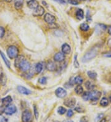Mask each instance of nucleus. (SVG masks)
I'll return each instance as SVG.
<instances>
[{
  "mask_svg": "<svg viewBox=\"0 0 111 122\" xmlns=\"http://www.w3.org/2000/svg\"><path fill=\"white\" fill-rule=\"evenodd\" d=\"M98 52V49L97 47H94L91 49L90 51L86 52V54L83 56L82 58V62H87L89 61H91L94 58L96 57Z\"/></svg>",
  "mask_w": 111,
  "mask_h": 122,
  "instance_id": "nucleus-1",
  "label": "nucleus"
},
{
  "mask_svg": "<svg viewBox=\"0 0 111 122\" xmlns=\"http://www.w3.org/2000/svg\"><path fill=\"white\" fill-rule=\"evenodd\" d=\"M19 49L16 46H10L7 49V54L10 59L16 58L19 55Z\"/></svg>",
  "mask_w": 111,
  "mask_h": 122,
  "instance_id": "nucleus-2",
  "label": "nucleus"
},
{
  "mask_svg": "<svg viewBox=\"0 0 111 122\" xmlns=\"http://www.w3.org/2000/svg\"><path fill=\"white\" fill-rule=\"evenodd\" d=\"M32 113L28 110H24L22 114V122H30L32 120Z\"/></svg>",
  "mask_w": 111,
  "mask_h": 122,
  "instance_id": "nucleus-3",
  "label": "nucleus"
},
{
  "mask_svg": "<svg viewBox=\"0 0 111 122\" xmlns=\"http://www.w3.org/2000/svg\"><path fill=\"white\" fill-rule=\"evenodd\" d=\"M101 96V92L99 91L95 90V91H90V100L91 101L97 102Z\"/></svg>",
  "mask_w": 111,
  "mask_h": 122,
  "instance_id": "nucleus-4",
  "label": "nucleus"
},
{
  "mask_svg": "<svg viewBox=\"0 0 111 122\" xmlns=\"http://www.w3.org/2000/svg\"><path fill=\"white\" fill-rule=\"evenodd\" d=\"M19 68L22 71L26 72V71H28L30 69V64L27 60L24 59L22 61V62L21 63V64H20Z\"/></svg>",
  "mask_w": 111,
  "mask_h": 122,
  "instance_id": "nucleus-5",
  "label": "nucleus"
},
{
  "mask_svg": "<svg viewBox=\"0 0 111 122\" xmlns=\"http://www.w3.org/2000/svg\"><path fill=\"white\" fill-rule=\"evenodd\" d=\"M17 108L14 105H9L5 109V113L7 115H11L16 112Z\"/></svg>",
  "mask_w": 111,
  "mask_h": 122,
  "instance_id": "nucleus-6",
  "label": "nucleus"
},
{
  "mask_svg": "<svg viewBox=\"0 0 111 122\" xmlns=\"http://www.w3.org/2000/svg\"><path fill=\"white\" fill-rule=\"evenodd\" d=\"M44 21L47 23L48 25L49 24H54V23H56V18L54 15H51V14L49 13H46L45 15H44Z\"/></svg>",
  "mask_w": 111,
  "mask_h": 122,
  "instance_id": "nucleus-7",
  "label": "nucleus"
},
{
  "mask_svg": "<svg viewBox=\"0 0 111 122\" xmlns=\"http://www.w3.org/2000/svg\"><path fill=\"white\" fill-rule=\"evenodd\" d=\"M55 94L59 98H64L67 96V91L62 88H58L55 91Z\"/></svg>",
  "mask_w": 111,
  "mask_h": 122,
  "instance_id": "nucleus-8",
  "label": "nucleus"
},
{
  "mask_svg": "<svg viewBox=\"0 0 111 122\" xmlns=\"http://www.w3.org/2000/svg\"><path fill=\"white\" fill-rule=\"evenodd\" d=\"M64 104L67 107L72 108V107L75 106L76 99L74 97H70V98L67 99L65 100V101L64 102Z\"/></svg>",
  "mask_w": 111,
  "mask_h": 122,
  "instance_id": "nucleus-9",
  "label": "nucleus"
},
{
  "mask_svg": "<svg viewBox=\"0 0 111 122\" xmlns=\"http://www.w3.org/2000/svg\"><path fill=\"white\" fill-rule=\"evenodd\" d=\"M44 9L42 6H40L37 8H36L33 12V15L35 17H40L44 14Z\"/></svg>",
  "mask_w": 111,
  "mask_h": 122,
  "instance_id": "nucleus-10",
  "label": "nucleus"
},
{
  "mask_svg": "<svg viewBox=\"0 0 111 122\" xmlns=\"http://www.w3.org/2000/svg\"><path fill=\"white\" fill-rule=\"evenodd\" d=\"M46 69L50 71H56L57 70V65L53 61H48L46 64Z\"/></svg>",
  "mask_w": 111,
  "mask_h": 122,
  "instance_id": "nucleus-11",
  "label": "nucleus"
},
{
  "mask_svg": "<svg viewBox=\"0 0 111 122\" xmlns=\"http://www.w3.org/2000/svg\"><path fill=\"white\" fill-rule=\"evenodd\" d=\"M65 58V54L62 52H58L54 56V60L56 62H62V61H64Z\"/></svg>",
  "mask_w": 111,
  "mask_h": 122,
  "instance_id": "nucleus-12",
  "label": "nucleus"
},
{
  "mask_svg": "<svg viewBox=\"0 0 111 122\" xmlns=\"http://www.w3.org/2000/svg\"><path fill=\"white\" fill-rule=\"evenodd\" d=\"M106 28L107 26L106 25L102 24H99L98 25H96L95 29H96V33H98V34H101L106 30Z\"/></svg>",
  "mask_w": 111,
  "mask_h": 122,
  "instance_id": "nucleus-13",
  "label": "nucleus"
},
{
  "mask_svg": "<svg viewBox=\"0 0 111 122\" xmlns=\"http://www.w3.org/2000/svg\"><path fill=\"white\" fill-rule=\"evenodd\" d=\"M27 6L30 9H35L39 6V3L37 0H30L27 2Z\"/></svg>",
  "mask_w": 111,
  "mask_h": 122,
  "instance_id": "nucleus-14",
  "label": "nucleus"
},
{
  "mask_svg": "<svg viewBox=\"0 0 111 122\" xmlns=\"http://www.w3.org/2000/svg\"><path fill=\"white\" fill-rule=\"evenodd\" d=\"M17 91L21 94H25V95H28V94H31V91H30L28 89L24 86H19L17 87Z\"/></svg>",
  "mask_w": 111,
  "mask_h": 122,
  "instance_id": "nucleus-15",
  "label": "nucleus"
},
{
  "mask_svg": "<svg viewBox=\"0 0 111 122\" xmlns=\"http://www.w3.org/2000/svg\"><path fill=\"white\" fill-rule=\"evenodd\" d=\"M12 101V97L10 96H7L5 97L4 98L2 99L1 100V102L3 106H8L9 105H10V104L11 103Z\"/></svg>",
  "mask_w": 111,
  "mask_h": 122,
  "instance_id": "nucleus-16",
  "label": "nucleus"
},
{
  "mask_svg": "<svg viewBox=\"0 0 111 122\" xmlns=\"http://www.w3.org/2000/svg\"><path fill=\"white\" fill-rule=\"evenodd\" d=\"M62 52L64 54H69L71 52V48L70 46L67 43H64V45H62Z\"/></svg>",
  "mask_w": 111,
  "mask_h": 122,
  "instance_id": "nucleus-17",
  "label": "nucleus"
},
{
  "mask_svg": "<svg viewBox=\"0 0 111 122\" xmlns=\"http://www.w3.org/2000/svg\"><path fill=\"white\" fill-rule=\"evenodd\" d=\"M76 17L78 20H82L84 18V12L81 9H79L76 11Z\"/></svg>",
  "mask_w": 111,
  "mask_h": 122,
  "instance_id": "nucleus-18",
  "label": "nucleus"
},
{
  "mask_svg": "<svg viewBox=\"0 0 111 122\" xmlns=\"http://www.w3.org/2000/svg\"><path fill=\"white\" fill-rule=\"evenodd\" d=\"M24 59H25V58H24V57L23 56H18L16 58V60H15V66L19 68L20 64Z\"/></svg>",
  "mask_w": 111,
  "mask_h": 122,
  "instance_id": "nucleus-19",
  "label": "nucleus"
},
{
  "mask_svg": "<svg viewBox=\"0 0 111 122\" xmlns=\"http://www.w3.org/2000/svg\"><path fill=\"white\" fill-rule=\"evenodd\" d=\"M75 92L78 95H81L83 94L84 91H83V87L81 86V85H77V86L75 88Z\"/></svg>",
  "mask_w": 111,
  "mask_h": 122,
  "instance_id": "nucleus-20",
  "label": "nucleus"
},
{
  "mask_svg": "<svg viewBox=\"0 0 111 122\" xmlns=\"http://www.w3.org/2000/svg\"><path fill=\"white\" fill-rule=\"evenodd\" d=\"M0 54H1V56L2 58H3V61H4V62H5V64L6 65V66H7L8 68H10V66H11L10 62L9 61V60L6 58V56H5V54L3 53V52H1V51H0Z\"/></svg>",
  "mask_w": 111,
  "mask_h": 122,
  "instance_id": "nucleus-21",
  "label": "nucleus"
},
{
  "mask_svg": "<svg viewBox=\"0 0 111 122\" xmlns=\"http://www.w3.org/2000/svg\"><path fill=\"white\" fill-rule=\"evenodd\" d=\"M85 86H86V89L88 90H90V91H91L95 88V85H94L91 81H87L85 83Z\"/></svg>",
  "mask_w": 111,
  "mask_h": 122,
  "instance_id": "nucleus-22",
  "label": "nucleus"
},
{
  "mask_svg": "<svg viewBox=\"0 0 111 122\" xmlns=\"http://www.w3.org/2000/svg\"><path fill=\"white\" fill-rule=\"evenodd\" d=\"M109 100L107 99V98L105 97H104L100 100V105H101L102 107H106L109 105Z\"/></svg>",
  "mask_w": 111,
  "mask_h": 122,
  "instance_id": "nucleus-23",
  "label": "nucleus"
},
{
  "mask_svg": "<svg viewBox=\"0 0 111 122\" xmlns=\"http://www.w3.org/2000/svg\"><path fill=\"white\" fill-rule=\"evenodd\" d=\"M43 64L41 62H38V64H37L35 66V71L37 73H41L43 70Z\"/></svg>",
  "mask_w": 111,
  "mask_h": 122,
  "instance_id": "nucleus-24",
  "label": "nucleus"
},
{
  "mask_svg": "<svg viewBox=\"0 0 111 122\" xmlns=\"http://www.w3.org/2000/svg\"><path fill=\"white\" fill-rule=\"evenodd\" d=\"M14 6L15 8L17 9V10L22 9V6H23V1H21V0H17V1L15 2Z\"/></svg>",
  "mask_w": 111,
  "mask_h": 122,
  "instance_id": "nucleus-25",
  "label": "nucleus"
},
{
  "mask_svg": "<svg viewBox=\"0 0 111 122\" xmlns=\"http://www.w3.org/2000/svg\"><path fill=\"white\" fill-rule=\"evenodd\" d=\"M83 82V79L80 76H77L74 78V83L77 85H81Z\"/></svg>",
  "mask_w": 111,
  "mask_h": 122,
  "instance_id": "nucleus-26",
  "label": "nucleus"
},
{
  "mask_svg": "<svg viewBox=\"0 0 111 122\" xmlns=\"http://www.w3.org/2000/svg\"><path fill=\"white\" fill-rule=\"evenodd\" d=\"M88 76L91 79H96V77H97V73L94 71H88L87 72Z\"/></svg>",
  "mask_w": 111,
  "mask_h": 122,
  "instance_id": "nucleus-27",
  "label": "nucleus"
},
{
  "mask_svg": "<svg viewBox=\"0 0 111 122\" xmlns=\"http://www.w3.org/2000/svg\"><path fill=\"white\" fill-rule=\"evenodd\" d=\"M80 29L83 31H86L90 29V27H89L88 24H86V23H83L80 25Z\"/></svg>",
  "mask_w": 111,
  "mask_h": 122,
  "instance_id": "nucleus-28",
  "label": "nucleus"
},
{
  "mask_svg": "<svg viewBox=\"0 0 111 122\" xmlns=\"http://www.w3.org/2000/svg\"><path fill=\"white\" fill-rule=\"evenodd\" d=\"M90 92H83V94H82V98L85 101H88L90 100Z\"/></svg>",
  "mask_w": 111,
  "mask_h": 122,
  "instance_id": "nucleus-29",
  "label": "nucleus"
},
{
  "mask_svg": "<svg viewBox=\"0 0 111 122\" xmlns=\"http://www.w3.org/2000/svg\"><path fill=\"white\" fill-rule=\"evenodd\" d=\"M66 111V109L63 107H59V108L58 109V113L60 115L65 114Z\"/></svg>",
  "mask_w": 111,
  "mask_h": 122,
  "instance_id": "nucleus-30",
  "label": "nucleus"
},
{
  "mask_svg": "<svg viewBox=\"0 0 111 122\" xmlns=\"http://www.w3.org/2000/svg\"><path fill=\"white\" fill-rule=\"evenodd\" d=\"M33 110H34V115H35V117L36 119H38V116H39V113H38V109H37V106L35 105L33 106Z\"/></svg>",
  "mask_w": 111,
  "mask_h": 122,
  "instance_id": "nucleus-31",
  "label": "nucleus"
},
{
  "mask_svg": "<svg viewBox=\"0 0 111 122\" xmlns=\"http://www.w3.org/2000/svg\"><path fill=\"white\" fill-rule=\"evenodd\" d=\"M74 66L75 68H79V63L77 61V56L75 55L74 57Z\"/></svg>",
  "mask_w": 111,
  "mask_h": 122,
  "instance_id": "nucleus-32",
  "label": "nucleus"
},
{
  "mask_svg": "<svg viewBox=\"0 0 111 122\" xmlns=\"http://www.w3.org/2000/svg\"><path fill=\"white\" fill-rule=\"evenodd\" d=\"M5 34V30L3 27H0V38L4 36Z\"/></svg>",
  "mask_w": 111,
  "mask_h": 122,
  "instance_id": "nucleus-33",
  "label": "nucleus"
},
{
  "mask_svg": "<svg viewBox=\"0 0 111 122\" xmlns=\"http://www.w3.org/2000/svg\"><path fill=\"white\" fill-rule=\"evenodd\" d=\"M74 115V112L73 110H71V109H69V110H67V117L70 118Z\"/></svg>",
  "mask_w": 111,
  "mask_h": 122,
  "instance_id": "nucleus-34",
  "label": "nucleus"
},
{
  "mask_svg": "<svg viewBox=\"0 0 111 122\" xmlns=\"http://www.w3.org/2000/svg\"><path fill=\"white\" fill-rule=\"evenodd\" d=\"M104 57H107V58H109V57H111V51H107V52H106L104 53H103L102 54Z\"/></svg>",
  "mask_w": 111,
  "mask_h": 122,
  "instance_id": "nucleus-35",
  "label": "nucleus"
},
{
  "mask_svg": "<svg viewBox=\"0 0 111 122\" xmlns=\"http://www.w3.org/2000/svg\"><path fill=\"white\" fill-rule=\"evenodd\" d=\"M39 83L42 85H44L46 83V78L45 77H42L39 79Z\"/></svg>",
  "mask_w": 111,
  "mask_h": 122,
  "instance_id": "nucleus-36",
  "label": "nucleus"
},
{
  "mask_svg": "<svg viewBox=\"0 0 111 122\" xmlns=\"http://www.w3.org/2000/svg\"><path fill=\"white\" fill-rule=\"evenodd\" d=\"M75 110L77 111V112H79V113H83V112H84V110H83L81 107H77L75 108Z\"/></svg>",
  "mask_w": 111,
  "mask_h": 122,
  "instance_id": "nucleus-37",
  "label": "nucleus"
},
{
  "mask_svg": "<svg viewBox=\"0 0 111 122\" xmlns=\"http://www.w3.org/2000/svg\"><path fill=\"white\" fill-rule=\"evenodd\" d=\"M80 122H88V119L87 117H82L80 118Z\"/></svg>",
  "mask_w": 111,
  "mask_h": 122,
  "instance_id": "nucleus-38",
  "label": "nucleus"
},
{
  "mask_svg": "<svg viewBox=\"0 0 111 122\" xmlns=\"http://www.w3.org/2000/svg\"><path fill=\"white\" fill-rule=\"evenodd\" d=\"M49 27L50 28H58V25L57 24H56V23H54V24H49Z\"/></svg>",
  "mask_w": 111,
  "mask_h": 122,
  "instance_id": "nucleus-39",
  "label": "nucleus"
},
{
  "mask_svg": "<svg viewBox=\"0 0 111 122\" xmlns=\"http://www.w3.org/2000/svg\"><path fill=\"white\" fill-rule=\"evenodd\" d=\"M86 20H87L88 22H90V21H91V18L90 15H89V12H88L87 14H86Z\"/></svg>",
  "mask_w": 111,
  "mask_h": 122,
  "instance_id": "nucleus-40",
  "label": "nucleus"
},
{
  "mask_svg": "<svg viewBox=\"0 0 111 122\" xmlns=\"http://www.w3.org/2000/svg\"><path fill=\"white\" fill-rule=\"evenodd\" d=\"M0 122H6V119L5 117L0 115Z\"/></svg>",
  "mask_w": 111,
  "mask_h": 122,
  "instance_id": "nucleus-41",
  "label": "nucleus"
},
{
  "mask_svg": "<svg viewBox=\"0 0 111 122\" xmlns=\"http://www.w3.org/2000/svg\"><path fill=\"white\" fill-rule=\"evenodd\" d=\"M69 3H70V4H72V5H77L79 3H78V2L76 1L75 0H69Z\"/></svg>",
  "mask_w": 111,
  "mask_h": 122,
  "instance_id": "nucleus-42",
  "label": "nucleus"
},
{
  "mask_svg": "<svg viewBox=\"0 0 111 122\" xmlns=\"http://www.w3.org/2000/svg\"><path fill=\"white\" fill-rule=\"evenodd\" d=\"M103 115H104L103 113H101V114L98 115V117L96 118V122L99 120H102V117H103Z\"/></svg>",
  "mask_w": 111,
  "mask_h": 122,
  "instance_id": "nucleus-43",
  "label": "nucleus"
},
{
  "mask_svg": "<svg viewBox=\"0 0 111 122\" xmlns=\"http://www.w3.org/2000/svg\"><path fill=\"white\" fill-rule=\"evenodd\" d=\"M54 1H56V2H58V3H60V4H63V5L65 4V0H54Z\"/></svg>",
  "mask_w": 111,
  "mask_h": 122,
  "instance_id": "nucleus-44",
  "label": "nucleus"
},
{
  "mask_svg": "<svg viewBox=\"0 0 111 122\" xmlns=\"http://www.w3.org/2000/svg\"><path fill=\"white\" fill-rule=\"evenodd\" d=\"M108 33H109V34L111 35V26H110V27H109V28H108Z\"/></svg>",
  "mask_w": 111,
  "mask_h": 122,
  "instance_id": "nucleus-45",
  "label": "nucleus"
},
{
  "mask_svg": "<svg viewBox=\"0 0 111 122\" xmlns=\"http://www.w3.org/2000/svg\"><path fill=\"white\" fill-rule=\"evenodd\" d=\"M62 122H74L72 120H64Z\"/></svg>",
  "mask_w": 111,
  "mask_h": 122,
  "instance_id": "nucleus-46",
  "label": "nucleus"
},
{
  "mask_svg": "<svg viewBox=\"0 0 111 122\" xmlns=\"http://www.w3.org/2000/svg\"><path fill=\"white\" fill-rule=\"evenodd\" d=\"M4 1L7 2V3H10V2L12 1V0H3Z\"/></svg>",
  "mask_w": 111,
  "mask_h": 122,
  "instance_id": "nucleus-47",
  "label": "nucleus"
},
{
  "mask_svg": "<svg viewBox=\"0 0 111 122\" xmlns=\"http://www.w3.org/2000/svg\"><path fill=\"white\" fill-rule=\"evenodd\" d=\"M100 122H106V120L105 119H102Z\"/></svg>",
  "mask_w": 111,
  "mask_h": 122,
  "instance_id": "nucleus-48",
  "label": "nucleus"
},
{
  "mask_svg": "<svg viewBox=\"0 0 111 122\" xmlns=\"http://www.w3.org/2000/svg\"><path fill=\"white\" fill-rule=\"evenodd\" d=\"M42 3H43V4H44V5H45V6H46V5H47L46 3H45V1H43V2H42Z\"/></svg>",
  "mask_w": 111,
  "mask_h": 122,
  "instance_id": "nucleus-49",
  "label": "nucleus"
},
{
  "mask_svg": "<svg viewBox=\"0 0 111 122\" xmlns=\"http://www.w3.org/2000/svg\"><path fill=\"white\" fill-rule=\"evenodd\" d=\"M109 100H110V102H111V95L110 96V97H109Z\"/></svg>",
  "mask_w": 111,
  "mask_h": 122,
  "instance_id": "nucleus-50",
  "label": "nucleus"
}]
</instances>
